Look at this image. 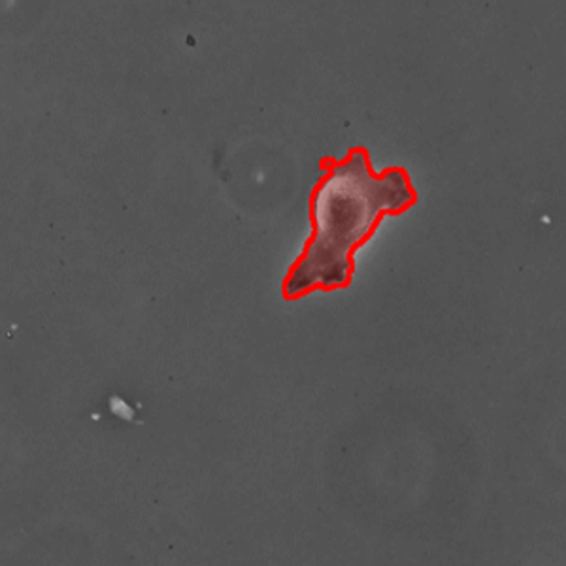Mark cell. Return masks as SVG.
<instances>
[{"label":"cell","instance_id":"6da1fadb","mask_svg":"<svg viewBox=\"0 0 566 566\" xmlns=\"http://www.w3.org/2000/svg\"><path fill=\"white\" fill-rule=\"evenodd\" d=\"M416 202L418 193L405 168L376 175L365 148L352 149L342 161L325 159L310 199L314 232L285 277L283 296L295 301L312 291L348 287L355 250L370 239L384 216L406 212Z\"/></svg>","mask_w":566,"mask_h":566}]
</instances>
